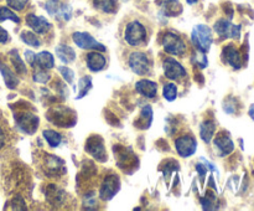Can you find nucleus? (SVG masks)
<instances>
[{
  "instance_id": "nucleus-38",
  "label": "nucleus",
  "mask_w": 254,
  "mask_h": 211,
  "mask_svg": "<svg viewBox=\"0 0 254 211\" xmlns=\"http://www.w3.org/2000/svg\"><path fill=\"white\" fill-rule=\"evenodd\" d=\"M194 62L197 66L201 67V69H204V67H207V65H208L206 55H204V52L201 51H199L196 55H194Z\"/></svg>"
},
{
  "instance_id": "nucleus-42",
  "label": "nucleus",
  "mask_w": 254,
  "mask_h": 211,
  "mask_svg": "<svg viewBox=\"0 0 254 211\" xmlns=\"http://www.w3.org/2000/svg\"><path fill=\"white\" fill-rule=\"evenodd\" d=\"M9 39H10V37H9L8 31L0 26V44H6V42L9 41Z\"/></svg>"
},
{
  "instance_id": "nucleus-28",
  "label": "nucleus",
  "mask_w": 254,
  "mask_h": 211,
  "mask_svg": "<svg viewBox=\"0 0 254 211\" xmlns=\"http://www.w3.org/2000/svg\"><path fill=\"white\" fill-rule=\"evenodd\" d=\"M93 5L98 10L103 12H108V14L115 12V10H117L115 0H93Z\"/></svg>"
},
{
  "instance_id": "nucleus-11",
  "label": "nucleus",
  "mask_w": 254,
  "mask_h": 211,
  "mask_svg": "<svg viewBox=\"0 0 254 211\" xmlns=\"http://www.w3.org/2000/svg\"><path fill=\"white\" fill-rule=\"evenodd\" d=\"M45 9L51 16H58L65 21H68L72 15V9L70 5L65 4L61 0H48L45 4Z\"/></svg>"
},
{
  "instance_id": "nucleus-10",
  "label": "nucleus",
  "mask_w": 254,
  "mask_h": 211,
  "mask_svg": "<svg viewBox=\"0 0 254 211\" xmlns=\"http://www.w3.org/2000/svg\"><path fill=\"white\" fill-rule=\"evenodd\" d=\"M128 64L132 71L139 76H144L150 71V61L144 52H133L129 56Z\"/></svg>"
},
{
  "instance_id": "nucleus-46",
  "label": "nucleus",
  "mask_w": 254,
  "mask_h": 211,
  "mask_svg": "<svg viewBox=\"0 0 254 211\" xmlns=\"http://www.w3.org/2000/svg\"><path fill=\"white\" fill-rule=\"evenodd\" d=\"M186 1H187V4L192 5V4H195V2H197V1H199V0H186Z\"/></svg>"
},
{
  "instance_id": "nucleus-19",
  "label": "nucleus",
  "mask_w": 254,
  "mask_h": 211,
  "mask_svg": "<svg viewBox=\"0 0 254 211\" xmlns=\"http://www.w3.org/2000/svg\"><path fill=\"white\" fill-rule=\"evenodd\" d=\"M156 4L161 7L166 16H177L181 14L182 6L179 0H157Z\"/></svg>"
},
{
  "instance_id": "nucleus-21",
  "label": "nucleus",
  "mask_w": 254,
  "mask_h": 211,
  "mask_svg": "<svg viewBox=\"0 0 254 211\" xmlns=\"http://www.w3.org/2000/svg\"><path fill=\"white\" fill-rule=\"evenodd\" d=\"M46 198L48 201L53 206L61 205L66 199V193L62 189L57 188L56 185H50L48 188V193H46Z\"/></svg>"
},
{
  "instance_id": "nucleus-35",
  "label": "nucleus",
  "mask_w": 254,
  "mask_h": 211,
  "mask_svg": "<svg viewBox=\"0 0 254 211\" xmlns=\"http://www.w3.org/2000/svg\"><path fill=\"white\" fill-rule=\"evenodd\" d=\"M33 78H34V81L38 82V83H46V82L50 79V73L48 72V70L39 69L38 71L34 72Z\"/></svg>"
},
{
  "instance_id": "nucleus-29",
  "label": "nucleus",
  "mask_w": 254,
  "mask_h": 211,
  "mask_svg": "<svg viewBox=\"0 0 254 211\" xmlns=\"http://www.w3.org/2000/svg\"><path fill=\"white\" fill-rule=\"evenodd\" d=\"M44 137H45L49 145L52 146V148L58 146L61 144V141H62V136L58 132L52 131V129H46V131H44Z\"/></svg>"
},
{
  "instance_id": "nucleus-45",
  "label": "nucleus",
  "mask_w": 254,
  "mask_h": 211,
  "mask_svg": "<svg viewBox=\"0 0 254 211\" xmlns=\"http://www.w3.org/2000/svg\"><path fill=\"white\" fill-rule=\"evenodd\" d=\"M249 116L252 117V119L254 121V104H252L251 109H249Z\"/></svg>"
},
{
  "instance_id": "nucleus-37",
  "label": "nucleus",
  "mask_w": 254,
  "mask_h": 211,
  "mask_svg": "<svg viewBox=\"0 0 254 211\" xmlns=\"http://www.w3.org/2000/svg\"><path fill=\"white\" fill-rule=\"evenodd\" d=\"M28 2L29 0H6L8 6H10L14 10H18V11H21V10L25 9Z\"/></svg>"
},
{
  "instance_id": "nucleus-12",
  "label": "nucleus",
  "mask_w": 254,
  "mask_h": 211,
  "mask_svg": "<svg viewBox=\"0 0 254 211\" xmlns=\"http://www.w3.org/2000/svg\"><path fill=\"white\" fill-rule=\"evenodd\" d=\"M164 72L165 76L169 79H172V81H180V79H184L187 76L185 67L172 57H167L164 61Z\"/></svg>"
},
{
  "instance_id": "nucleus-6",
  "label": "nucleus",
  "mask_w": 254,
  "mask_h": 211,
  "mask_svg": "<svg viewBox=\"0 0 254 211\" xmlns=\"http://www.w3.org/2000/svg\"><path fill=\"white\" fill-rule=\"evenodd\" d=\"M86 151L93 156L97 161L107 160V151H105L104 141L100 136H92L87 139L86 143Z\"/></svg>"
},
{
  "instance_id": "nucleus-23",
  "label": "nucleus",
  "mask_w": 254,
  "mask_h": 211,
  "mask_svg": "<svg viewBox=\"0 0 254 211\" xmlns=\"http://www.w3.org/2000/svg\"><path fill=\"white\" fill-rule=\"evenodd\" d=\"M152 122V109L149 104H147V106L143 107L139 118L135 121V127H138L139 129H147L149 128Z\"/></svg>"
},
{
  "instance_id": "nucleus-25",
  "label": "nucleus",
  "mask_w": 254,
  "mask_h": 211,
  "mask_svg": "<svg viewBox=\"0 0 254 211\" xmlns=\"http://www.w3.org/2000/svg\"><path fill=\"white\" fill-rule=\"evenodd\" d=\"M35 65L39 69L43 70H50L55 66V60L53 56L48 51H41L40 54L36 55Z\"/></svg>"
},
{
  "instance_id": "nucleus-4",
  "label": "nucleus",
  "mask_w": 254,
  "mask_h": 211,
  "mask_svg": "<svg viewBox=\"0 0 254 211\" xmlns=\"http://www.w3.org/2000/svg\"><path fill=\"white\" fill-rule=\"evenodd\" d=\"M162 46L165 52L175 56H182L186 52V44L179 35L174 32H166L162 37Z\"/></svg>"
},
{
  "instance_id": "nucleus-15",
  "label": "nucleus",
  "mask_w": 254,
  "mask_h": 211,
  "mask_svg": "<svg viewBox=\"0 0 254 211\" xmlns=\"http://www.w3.org/2000/svg\"><path fill=\"white\" fill-rule=\"evenodd\" d=\"M26 24L33 30L34 32L39 35L46 34L51 29V24L46 17L38 16V15L29 14L26 15Z\"/></svg>"
},
{
  "instance_id": "nucleus-2",
  "label": "nucleus",
  "mask_w": 254,
  "mask_h": 211,
  "mask_svg": "<svg viewBox=\"0 0 254 211\" xmlns=\"http://www.w3.org/2000/svg\"><path fill=\"white\" fill-rule=\"evenodd\" d=\"M124 39L130 46H140L147 41V29L139 21H132L128 24L124 32Z\"/></svg>"
},
{
  "instance_id": "nucleus-8",
  "label": "nucleus",
  "mask_w": 254,
  "mask_h": 211,
  "mask_svg": "<svg viewBox=\"0 0 254 211\" xmlns=\"http://www.w3.org/2000/svg\"><path fill=\"white\" fill-rule=\"evenodd\" d=\"M72 39H73V42H75L80 49L93 50V51H101V52L105 51L104 45L98 42L97 40H96L93 36H91L88 32H75V34L72 35Z\"/></svg>"
},
{
  "instance_id": "nucleus-30",
  "label": "nucleus",
  "mask_w": 254,
  "mask_h": 211,
  "mask_svg": "<svg viewBox=\"0 0 254 211\" xmlns=\"http://www.w3.org/2000/svg\"><path fill=\"white\" fill-rule=\"evenodd\" d=\"M91 88H92V78H91L90 76L82 77V78L78 81V94L76 96V98H83V97L90 92Z\"/></svg>"
},
{
  "instance_id": "nucleus-36",
  "label": "nucleus",
  "mask_w": 254,
  "mask_h": 211,
  "mask_svg": "<svg viewBox=\"0 0 254 211\" xmlns=\"http://www.w3.org/2000/svg\"><path fill=\"white\" fill-rule=\"evenodd\" d=\"M57 70H58V72L61 73V76L63 77V79H65L67 83H72L73 79H75V72H73L70 67L60 66V67H57Z\"/></svg>"
},
{
  "instance_id": "nucleus-13",
  "label": "nucleus",
  "mask_w": 254,
  "mask_h": 211,
  "mask_svg": "<svg viewBox=\"0 0 254 211\" xmlns=\"http://www.w3.org/2000/svg\"><path fill=\"white\" fill-rule=\"evenodd\" d=\"M175 148L177 154L182 158H189L194 155L197 149V141L192 136H182L175 141Z\"/></svg>"
},
{
  "instance_id": "nucleus-3",
  "label": "nucleus",
  "mask_w": 254,
  "mask_h": 211,
  "mask_svg": "<svg viewBox=\"0 0 254 211\" xmlns=\"http://www.w3.org/2000/svg\"><path fill=\"white\" fill-rule=\"evenodd\" d=\"M49 119L58 127H72L76 123V114L66 107H56L48 113Z\"/></svg>"
},
{
  "instance_id": "nucleus-16",
  "label": "nucleus",
  "mask_w": 254,
  "mask_h": 211,
  "mask_svg": "<svg viewBox=\"0 0 254 211\" xmlns=\"http://www.w3.org/2000/svg\"><path fill=\"white\" fill-rule=\"evenodd\" d=\"M213 144L221 156L228 155V154H231L234 149V143L232 141L231 137H229L228 133H226V132H219L216 136V138H214Z\"/></svg>"
},
{
  "instance_id": "nucleus-33",
  "label": "nucleus",
  "mask_w": 254,
  "mask_h": 211,
  "mask_svg": "<svg viewBox=\"0 0 254 211\" xmlns=\"http://www.w3.org/2000/svg\"><path fill=\"white\" fill-rule=\"evenodd\" d=\"M5 20H11V21L16 22V24L20 22V19H19V16L15 14V12L11 11L9 7L3 6V7H0V22L5 21Z\"/></svg>"
},
{
  "instance_id": "nucleus-5",
  "label": "nucleus",
  "mask_w": 254,
  "mask_h": 211,
  "mask_svg": "<svg viewBox=\"0 0 254 211\" xmlns=\"http://www.w3.org/2000/svg\"><path fill=\"white\" fill-rule=\"evenodd\" d=\"M15 121H16V126L18 128L20 129L23 133L25 134H34L39 128V117L36 114L31 113L29 111H24L20 112L19 114L15 116Z\"/></svg>"
},
{
  "instance_id": "nucleus-41",
  "label": "nucleus",
  "mask_w": 254,
  "mask_h": 211,
  "mask_svg": "<svg viewBox=\"0 0 254 211\" xmlns=\"http://www.w3.org/2000/svg\"><path fill=\"white\" fill-rule=\"evenodd\" d=\"M35 59H36V55L34 54L33 51L30 50H26L25 51V60L30 66H35Z\"/></svg>"
},
{
  "instance_id": "nucleus-32",
  "label": "nucleus",
  "mask_w": 254,
  "mask_h": 211,
  "mask_svg": "<svg viewBox=\"0 0 254 211\" xmlns=\"http://www.w3.org/2000/svg\"><path fill=\"white\" fill-rule=\"evenodd\" d=\"M162 96L166 101L172 102L176 99L177 97V87L176 84L174 83H166L164 86V89H162Z\"/></svg>"
},
{
  "instance_id": "nucleus-24",
  "label": "nucleus",
  "mask_w": 254,
  "mask_h": 211,
  "mask_svg": "<svg viewBox=\"0 0 254 211\" xmlns=\"http://www.w3.org/2000/svg\"><path fill=\"white\" fill-rule=\"evenodd\" d=\"M56 55H57V57L63 64H71L76 59L75 50L71 46H68V45H58L56 47Z\"/></svg>"
},
{
  "instance_id": "nucleus-20",
  "label": "nucleus",
  "mask_w": 254,
  "mask_h": 211,
  "mask_svg": "<svg viewBox=\"0 0 254 211\" xmlns=\"http://www.w3.org/2000/svg\"><path fill=\"white\" fill-rule=\"evenodd\" d=\"M65 161L62 159L57 158V156H53L51 154H48L45 159V169H46V173L48 174H55L57 175L60 171H65Z\"/></svg>"
},
{
  "instance_id": "nucleus-27",
  "label": "nucleus",
  "mask_w": 254,
  "mask_h": 211,
  "mask_svg": "<svg viewBox=\"0 0 254 211\" xmlns=\"http://www.w3.org/2000/svg\"><path fill=\"white\" fill-rule=\"evenodd\" d=\"M9 55H10L11 64L15 67L16 72H18L19 74H25L26 72H28V70H26V66L25 64H24L23 60H21V57L19 56L18 50H11V51L9 52Z\"/></svg>"
},
{
  "instance_id": "nucleus-17",
  "label": "nucleus",
  "mask_w": 254,
  "mask_h": 211,
  "mask_svg": "<svg viewBox=\"0 0 254 211\" xmlns=\"http://www.w3.org/2000/svg\"><path fill=\"white\" fill-rule=\"evenodd\" d=\"M135 89L148 98H154L157 93V84L150 79H140L135 83Z\"/></svg>"
},
{
  "instance_id": "nucleus-18",
  "label": "nucleus",
  "mask_w": 254,
  "mask_h": 211,
  "mask_svg": "<svg viewBox=\"0 0 254 211\" xmlns=\"http://www.w3.org/2000/svg\"><path fill=\"white\" fill-rule=\"evenodd\" d=\"M87 66L88 69L91 70L92 72H100L104 69L105 64H107V60L105 57L103 56L102 54L97 51H92L87 55Z\"/></svg>"
},
{
  "instance_id": "nucleus-34",
  "label": "nucleus",
  "mask_w": 254,
  "mask_h": 211,
  "mask_svg": "<svg viewBox=\"0 0 254 211\" xmlns=\"http://www.w3.org/2000/svg\"><path fill=\"white\" fill-rule=\"evenodd\" d=\"M201 204L204 210H214L216 209V195L208 193L201 199Z\"/></svg>"
},
{
  "instance_id": "nucleus-7",
  "label": "nucleus",
  "mask_w": 254,
  "mask_h": 211,
  "mask_svg": "<svg viewBox=\"0 0 254 211\" xmlns=\"http://www.w3.org/2000/svg\"><path fill=\"white\" fill-rule=\"evenodd\" d=\"M241 25H233L229 20L219 19L214 22V31L222 39H239L241 37Z\"/></svg>"
},
{
  "instance_id": "nucleus-22",
  "label": "nucleus",
  "mask_w": 254,
  "mask_h": 211,
  "mask_svg": "<svg viewBox=\"0 0 254 211\" xmlns=\"http://www.w3.org/2000/svg\"><path fill=\"white\" fill-rule=\"evenodd\" d=\"M0 72H1V74H3L4 82H5V84L8 88L15 89L16 87H18V84H19L18 76H16V74L14 73V72L11 71V70L9 69L5 64H3L1 61H0Z\"/></svg>"
},
{
  "instance_id": "nucleus-26",
  "label": "nucleus",
  "mask_w": 254,
  "mask_h": 211,
  "mask_svg": "<svg viewBox=\"0 0 254 211\" xmlns=\"http://www.w3.org/2000/svg\"><path fill=\"white\" fill-rule=\"evenodd\" d=\"M216 132V123L213 121H204L200 128V134L204 143H209Z\"/></svg>"
},
{
  "instance_id": "nucleus-31",
  "label": "nucleus",
  "mask_w": 254,
  "mask_h": 211,
  "mask_svg": "<svg viewBox=\"0 0 254 211\" xmlns=\"http://www.w3.org/2000/svg\"><path fill=\"white\" fill-rule=\"evenodd\" d=\"M20 37H21V40H23V41L25 42L26 45H29V46H31V47H40L41 41H40V39H39L38 35H36L35 32H33V31H23L20 34Z\"/></svg>"
},
{
  "instance_id": "nucleus-44",
  "label": "nucleus",
  "mask_w": 254,
  "mask_h": 211,
  "mask_svg": "<svg viewBox=\"0 0 254 211\" xmlns=\"http://www.w3.org/2000/svg\"><path fill=\"white\" fill-rule=\"evenodd\" d=\"M196 170L199 171V174H200V176H201V179H203V178H204V175H206V173H207L206 165L203 166V165H202V164H197Z\"/></svg>"
},
{
  "instance_id": "nucleus-39",
  "label": "nucleus",
  "mask_w": 254,
  "mask_h": 211,
  "mask_svg": "<svg viewBox=\"0 0 254 211\" xmlns=\"http://www.w3.org/2000/svg\"><path fill=\"white\" fill-rule=\"evenodd\" d=\"M11 208L14 209V210H26V206H25V201H24V199L21 198V196H16V198H14L13 200H11Z\"/></svg>"
},
{
  "instance_id": "nucleus-1",
  "label": "nucleus",
  "mask_w": 254,
  "mask_h": 211,
  "mask_svg": "<svg viewBox=\"0 0 254 211\" xmlns=\"http://www.w3.org/2000/svg\"><path fill=\"white\" fill-rule=\"evenodd\" d=\"M191 40L194 46L197 49V51L206 54L211 49V45L213 42L211 29L206 26V25H196L194 30H192Z\"/></svg>"
},
{
  "instance_id": "nucleus-43",
  "label": "nucleus",
  "mask_w": 254,
  "mask_h": 211,
  "mask_svg": "<svg viewBox=\"0 0 254 211\" xmlns=\"http://www.w3.org/2000/svg\"><path fill=\"white\" fill-rule=\"evenodd\" d=\"M5 141H6L5 132H4V129L1 128V126H0V149L4 148V145H5Z\"/></svg>"
},
{
  "instance_id": "nucleus-40",
  "label": "nucleus",
  "mask_w": 254,
  "mask_h": 211,
  "mask_svg": "<svg viewBox=\"0 0 254 211\" xmlns=\"http://www.w3.org/2000/svg\"><path fill=\"white\" fill-rule=\"evenodd\" d=\"M223 109H224V111H226L227 113H228V114H233V113H236V111H237V107H236V99L231 98V99H229V101H227L226 103H224Z\"/></svg>"
},
{
  "instance_id": "nucleus-14",
  "label": "nucleus",
  "mask_w": 254,
  "mask_h": 211,
  "mask_svg": "<svg viewBox=\"0 0 254 211\" xmlns=\"http://www.w3.org/2000/svg\"><path fill=\"white\" fill-rule=\"evenodd\" d=\"M222 60L224 64H228L233 69L239 70L243 65V56L242 52L234 46L233 44H229L224 46L223 51H222Z\"/></svg>"
},
{
  "instance_id": "nucleus-9",
  "label": "nucleus",
  "mask_w": 254,
  "mask_h": 211,
  "mask_svg": "<svg viewBox=\"0 0 254 211\" xmlns=\"http://www.w3.org/2000/svg\"><path fill=\"white\" fill-rule=\"evenodd\" d=\"M120 189V180L115 174H110V175L105 176L103 180L102 185L100 189V198L102 200L108 201L112 198H114L115 194L119 191Z\"/></svg>"
}]
</instances>
